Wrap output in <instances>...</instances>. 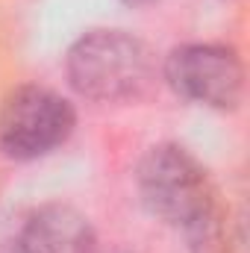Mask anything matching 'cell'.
Instances as JSON below:
<instances>
[{
  "label": "cell",
  "instance_id": "obj_1",
  "mask_svg": "<svg viewBox=\"0 0 250 253\" xmlns=\"http://www.w3.org/2000/svg\"><path fill=\"white\" fill-rule=\"evenodd\" d=\"M68 85L91 103H135L156 83L150 47L126 30H88L65 53Z\"/></svg>",
  "mask_w": 250,
  "mask_h": 253
},
{
  "label": "cell",
  "instance_id": "obj_2",
  "mask_svg": "<svg viewBox=\"0 0 250 253\" xmlns=\"http://www.w3.org/2000/svg\"><path fill=\"white\" fill-rule=\"evenodd\" d=\"M135 191L147 215L177 230H186L221 197L206 165L177 141L147 147L135 168Z\"/></svg>",
  "mask_w": 250,
  "mask_h": 253
},
{
  "label": "cell",
  "instance_id": "obj_3",
  "mask_svg": "<svg viewBox=\"0 0 250 253\" xmlns=\"http://www.w3.org/2000/svg\"><path fill=\"white\" fill-rule=\"evenodd\" d=\"M74 129V103L39 83L12 88L0 106V150L15 162H33L59 150Z\"/></svg>",
  "mask_w": 250,
  "mask_h": 253
},
{
  "label": "cell",
  "instance_id": "obj_4",
  "mask_svg": "<svg viewBox=\"0 0 250 253\" xmlns=\"http://www.w3.org/2000/svg\"><path fill=\"white\" fill-rule=\"evenodd\" d=\"M162 77L177 97L188 103L233 112L242 106L245 97V62L236 47L218 42H188L174 47Z\"/></svg>",
  "mask_w": 250,
  "mask_h": 253
},
{
  "label": "cell",
  "instance_id": "obj_5",
  "mask_svg": "<svg viewBox=\"0 0 250 253\" xmlns=\"http://www.w3.org/2000/svg\"><path fill=\"white\" fill-rule=\"evenodd\" d=\"M12 253H100V248L91 221L80 209L44 203L21 224Z\"/></svg>",
  "mask_w": 250,
  "mask_h": 253
},
{
  "label": "cell",
  "instance_id": "obj_6",
  "mask_svg": "<svg viewBox=\"0 0 250 253\" xmlns=\"http://www.w3.org/2000/svg\"><path fill=\"white\" fill-rule=\"evenodd\" d=\"M188 253H248V230L245 215L224 203L221 197L186 230Z\"/></svg>",
  "mask_w": 250,
  "mask_h": 253
},
{
  "label": "cell",
  "instance_id": "obj_7",
  "mask_svg": "<svg viewBox=\"0 0 250 253\" xmlns=\"http://www.w3.org/2000/svg\"><path fill=\"white\" fill-rule=\"evenodd\" d=\"M121 6L126 9H147V6H153V3H159V0H118Z\"/></svg>",
  "mask_w": 250,
  "mask_h": 253
},
{
  "label": "cell",
  "instance_id": "obj_8",
  "mask_svg": "<svg viewBox=\"0 0 250 253\" xmlns=\"http://www.w3.org/2000/svg\"><path fill=\"white\" fill-rule=\"evenodd\" d=\"M112 253H132V251H112Z\"/></svg>",
  "mask_w": 250,
  "mask_h": 253
}]
</instances>
